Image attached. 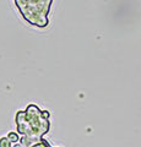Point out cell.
Returning a JSON list of instances; mask_svg holds the SVG:
<instances>
[{
	"label": "cell",
	"instance_id": "1",
	"mask_svg": "<svg viewBox=\"0 0 141 147\" xmlns=\"http://www.w3.org/2000/svg\"><path fill=\"white\" fill-rule=\"evenodd\" d=\"M15 3L17 4L22 16L30 24L38 27L47 26V15L52 0H15Z\"/></svg>",
	"mask_w": 141,
	"mask_h": 147
},
{
	"label": "cell",
	"instance_id": "3",
	"mask_svg": "<svg viewBox=\"0 0 141 147\" xmlns=\"http://www.w3.org/2000/svg\"><path fill=\"white\" fill-rule=\"evenodd\" d=\"M6 137H7V140L11 142V144L13 145V144H17V142L20 141V136H19V134L17 132H15V131H10L9 134L6 135Z\"/></svg>",
	"mask_w": 141,
	"mask_h": 147
},
{
	"label": "cell",
	"instance_id": "2",
	"mask_svg": "<svg viewBox=\"0 0 141 147\" xmlns=\"http://www.w3.org/2000/svg\"><path fill=\"white\" fill-rule=\"evenodd\" d=\"M40 139H42V137H37V136H21L19 144H21L25 147H31L34 144H37Z\"/></svg>",
	"mask_w": 141,
	"mask_h": 147
},
{
	"label": "cell",
	"instance_id": "4",
	"mask_svg": "<svg viewBox=\"0 0 141 147\" xmlns=\"http://www.w3.org/2000/svg\"><path fill=\"white\" fill-rule=\"evenodd\" d=\"M0 147H12V144L7 140L6 136L0 137Z\"/></svg>",
	"mask_w": 141,
	"mask_h": 147
},
{
	"label": "cell",
	"instance_id": "6",
	"mask_svg": "<svg viewBox=\"0 0 141 147\" xmlns=\"http://www.w3.org/2000/svg\"><path fill=\"white\" fill-rule=\"evenodd\" d=\"M12 147H25V146H22L21 144H19V142H17V144H13Z\"/></svg>",
	"mask_w": 141,
	"mask_h": 147
},
{
	"label": "cell",
	"instance_id": "5",
	"mask_svg": "<svg viewBox=\"0 0 141 147\" xmlns=\"http://www.w3.org/2000/svg\"><path fill=\"white\" fill-rule=\"evenodd\" d=\"M31 147H52V146H51V144H49L48 141L40 139V140L37 142V144H34L33 146H31Z\"/></svg>",
	"mask_w": 141,
	"mask_h": 147
}]
</instances>
